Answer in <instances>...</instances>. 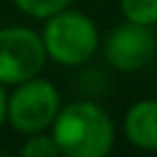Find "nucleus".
Segmentation results:
<instances>
[{"label": "nucleus", "instance_id": "nucleus-5", "mask_svg": "<svg viewBox=\"0 0 157 157\" xmlns=\"http://www.w3.org/2000/svg\"><path fill=\"white\" fill-rule=\"evenodd\" d=\"M157 56V37L150 25L125 21L116 25L104 39V58L113 69L139 72Z\"/></svg>", "mask_w": 157, "mask_h": 157}, {"label": "nucleus", "instance_id": "nucleus-7", "mask_svg": "<svg viewBox=\"0 0 157 157\" xmlns=\"http://www.w3.org/2000/svg\"><path fill=\"white\" fill-rule=\"evenodd\" d=\"M120 10L127 21L143 25L157 23V0H120Z\"/></svg>", "mask_w": 157, "mask_h": 157}, {"label": "nucleus", "instance_id": "nucleus-9", "mask_svg": "<svg viewBox=\"0 0 157 157\" xmlns=\"http://www.w3.org/2000/svg\"><path fill=\"white\" fill-rule=\"evenodd\" d=\"M30 139H25V143L21 146V155L23 157H58L60 150L56 146L53 136L37 132V134H28Z\"/></svg>", "mask_w": 157, "mask_h": 157}, {"label": "nucleus", "instance_id": "nucleus-10", "mask_svg": "<svg viewBox=\"0 0 157 157\" xmlns=\"http://www.w3.org/2000/svg\"><path fill=\"white\" fill-rule=\"evenodd\" d=\"M5 113H7V90L5 83H0V125L5 123Z\"/></svg>", "mask_w": 157, "mask_h": 157}, {"label": "nucleus", "instance_id": "nucleus-3", "mask_svg": "<svg viewBox=\"0 0 157 157\" xmlns=\"http://www.w3.org/2000/svg\"><path fill=\"white\" fill-rule=\"evenodd\" d=\"M60 111V93L46 78H28L7 95L5 120L21 134H37L53 125Z\"/></svg>", "mask_w": 157, "mask_h": 157}, {"label": "nucleus", "instance_id": "nucleus-6", "mask_svg": "<svg viewBox=\"0 0 157 157\" xmlns=\"http://www.w3.org/2000/svg\"><path fill=\"white\" fill-rule=\"evenodd\" d=\"M125 136L139 150H157V99H139L125 113Z\"/></svg>", "mask_w": 157, "mask_h": 157}, {"label": "nucleus", "instance_id": "nucleus-2", "mask_svg": "<svg viewBox=\"0 0 157 157\" xmlns=\"http://www.w3.org/2000/svg\"><path fill=\"white\" fill-rule=\"evenodd\" d=\"M39 37L44 44L46 58L65 67L86 65L99 46V33L93 19L67 7L46 19V25Z\"/></svg>", "mask_w": 157, "mask_h": 157}, {"label": "nucleus", "instance_id": "nucleus-8", "mask_svg": "<svg viewBox=\"0 0 157 157\" xmlns=\"http://www.w3.org/2000/svg\"><path fill=\"white\" fill-rule=\"evenodd\" d=\"M23 14L33 16V19H49L56 12L65 10L72 0H12Z\"/></svg>", "mask_w": 157, "mask_h": 157}, {"label": "nucleus", "instance_id": "nucleus-4", "mask_svg": "<svg viewBox=\"0 0 157 157\" xmlns=\"http://www.w3.org/2000/svg\"><path fill=\"white\" fill-rule=\"evenodd\" d=\"M46 63V51L35 30L2 28L0 30V83L16 86L37 76Z\"/></svg>", "mask_w": 157, "mask_h": 157}, {"label": "nucleus", "instance_id": "nucleus-1", "mask_svg": "<svg viewBox=\"0 0 157 157\" xmlns=\"http://www.w3.org/2000/svg\"><path fill=\"white\" fill-rule=\"evenodd\" d=\"M51 136L60 155L67 157H104L111 152L116 129L109 113L99 104L78 99L67 106H60Z\"/></svg>", "mask_w": 157, "mask_h": 157}]
</instances>
